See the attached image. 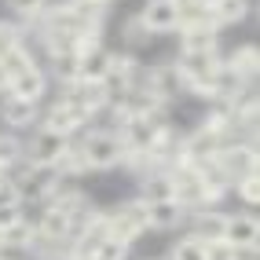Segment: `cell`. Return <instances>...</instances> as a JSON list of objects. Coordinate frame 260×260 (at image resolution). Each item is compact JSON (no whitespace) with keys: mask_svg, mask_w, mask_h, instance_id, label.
<instances>
[{"mask_svg":"<svg viewBox=\"0 0 260 260\" xmlns=\"http://www.w3.org/2000/svg\"><path fill=\"white\" fill-rule=\"evenodd\" d=\"M77 147L88 161V172H107V169L125 165V143L114 128H84Z\"/></svg>","mask_w":260,"mask_h":260,"instance_id":"obj_1","label":"cell"},{"mask_svg":"<svg viewBox=\"0 0 260 260\" xmlns=\"http://www.w3.org/2000/svg\"><path fill=\"white\" fill-rule=\"evenodd\" d=\"M8 176H11V183H15V190H19L22 202H29V198L33 202H48V194L59 183L55 169H41V165H29V161H22L19 169H11Z\"/></svg>","mask_w":260,"mask_h":260,"instance_id":"obj_2","label":"cell"},{"mask_svg":"<svg viewBox=\"0 0 260 260\" xmlns=\"http://www.w3.org/2000/svg\"><path fill=\"white\" fill-rule=\"evenodd\" d=\"M66 107H74L77 114L84 117H95L110 107V92H107V84L103 81H74V84H62V95H59Z\"/></svg>","mask_w":260,"mask_h":260,"instance_id":"obj_3","label":"cell"},{"mask_svg":"<svg viewBox=\"0 0 260 260\" xmlns=\"http://www.w3.org/2000/svg\"><path fill=\"white\" fill-rule=\"evenodd\" d=\"M70 143H74V136H62V132H51V128H37L33 140L26 143V161L41 165V169H55Z\"/></svg>","mask_w":260,"mask_h":260,"instance_id":"obj_4","label":"cell"},{"mask_svg":"<svg viewBox=\"0 0 260 260\" xmlns=\"http://www.w3.org/2000/svg\"><path fill=\"white\" fill-rule=\"evenodd\" d=\"M147 231H150V223H147V202L143 198L121 202L117 209H110V235L125 238V242H136Z\"/></svg>","mask_w":260,"mask_h":260,"instance_id":"obj_5","label":"cell"},{"mask_svg":"<svg viewBox=\"0 0 260 260\" xmlns=\"http://www.w3.org/2000/svg\"><path fill=\"white\" fill-rule=\"evenodd\" d=\"M223 140H228V136L209 132V128L198 125L194 132L183 136V161H190V165H209V161H216V154H220Z\"/></svg>","mask_w":260,"mask_h":260,"instance_id":"obj_6","label":"cell"},{"mask_svg":"<svg viewBox=\"0 0 260 260\" xmlns=\"http://www.w3.org/2000/svg\"><path fill=\"white\" fill-rule=\"evenodd\" d=\"M180 55H198V51H220V26L213 19L180 26Z\"/></svg>","mask_w":260,"mask_h":260,"instance_id":"obj_7","label":"cell"},{"mask_svg":"<svg viewBox=\"0 0 260 260\" xmlns=\"http://www.w3.org/2000/svg\"><path fill=\"white\" fill-rule=\"evenodd\" d=\"M88 125H92V121L84 117V114H77L74 107H66L62 99H55V103H51V107L41 114V128L62 132V136H74V140H77V136H81L84 128H88Z\"/></svg>","mask_w":260,"mask_h":260,"instance_id":"obj_8","label":"cell"},{"mask_svg":"<svg viewBox=\"0 0 260 260\" xmlns=\"http://www.w3.org/2000/svg\"><path fill=\"white\" fill-rule=\"evenodd\" d=\"M0 121H4L11 132L33 128L41 121V103H29V99H19V95L4 92V99H0Z\"/></svg>","mask_w":260,"mask_h":260,"instance_id":"obj_9","label":"cell"},{"mask_svg":"<svg viewBox=\"0 0 260 260\" xmlns=\"http://www.w3.org/2000/svg\"><path fill=\"white\" fill-rule=\"evenodd\" d=\"M147 88L158 95L165 107H172V103L183 95V77L176 74L172 62H158V66H147Z\"/></svg>","mask_w":260,"mask_h":260,"instance_id":"obj_10","label":"cell"},{"mask_svg":"<svg viewBox=\"0 0 260 260\" xmlns=\"http://www.w3.org/2000/svg\"><path fill=\"white\" fill-rule=\"evenodd\" d=\"M48 74H44V66L41 62H33V66H26V70H19L11 77V84H8V92L11 95H19V99H29V103H41L44 95H48Z\"/></svg>","mask_w":260,"mask_h":260,"instance_id":"obj_11","label":"cell"},{"mask_svg":"<svg viewBox=\"0 0 260 260\" xmlns=\"http://www.w3.org/2000/svg\"><path fill=\"white\" fill-rule=\"evenodd\" d=\"M223 238H228L235 249L260 246V220H256V213H228V223H223Z\"/></svg>","mask_w":260,"mask_h":260,"instance_id":"obj_12","label":"cell"},{"mask_svg":"<svg viewBox=\"0 0 260 260\" xmlns=\"http://www.w3.org/2000/svg\"><path fill=\"white\" fill-rule=\"evenodd\" d=\"M140 22H143L150 33H176V29H180L176 0H147L143 11H140Z\"/></svg>","mask_w":260,"mask_h":260,"instance_id":"obj_13","label":"cell"},{"mask_svg":"<svg viewBox=\"0 0 260 260\" xmlns=\"http://www.w3.org/2000/svg\"><path fill=\"white\" fill-rule=\"evenodd\" d=\"M223 70H228L235 81H256L260 70V48L256 44H238L223 55Z\"/></svg>","mask_w":260,"mask_h":260,"instance_id":"obj_14","label":"cell"},{"mask_svg":"<svg viewBox=\"0 0 260 260\" xmlns=\"http://www.w3.org/2000/svg\"><path fill=\"white\" fill-rule=\"evenodd\" d=\"M187 223H190V235H198L202 242H213V238H223L228 213L216 209V205H202V209H190L187 213Z\"/></svg>","mask_w":260,"mask_h":260,"instance_id":"obj_15","label":"cell"},{"mask_svg":"<svg viewBox=\"0 0 260 260\" xmlns=\"http://www.w3.org/2000/svg\"><path fill=\"white\" fill-rule=\"evenodd\" d=\"M110 55H114V51L103 48V41L81 48L77 51V81H103L110 74Z\"/></svg>","mask_w":260,"mask_h":260,"instance_id":"obj_16","label":"cell"},{"mask_svg":"<svg viewBox=\"0 0 260 260\" xmlns=\"http://www.w3.org/2000/svg\"><path fill=\"white\" fill-rule=\"evenodd\" d=\"M147 223H150V231H176L180 223H187V209L176 198L147 202Z\"/></svg>","mask_w":260,"mask_h":260,"instance_id":"obj_17","label":"cell"},{"mask_svg":"<svg viewBox=\"0 0 260 260\" xmlns=\"http://www.w3.org/2000/svg\"><path fill=\"white\" fill-rule=\"evenodd\" d=\"M140 198H143V202H161V198H172V176H169V169L147 165V169L140 172Z\"/></svg>","mask_w":260,"mask_h":260,"instance_id":"obj_18","label":"cell"},{"mask_svg":"<svg viewBox=\"0 0 260 260\" xmlns=\"http://www.w3.org/2000/svg\"><path fill=\"white\" fill-rule=\"evenodd\" d=\"M249 11H253V0H213L209 19L216 26H238V22H246Z\"/></svg>","mask_w":260,"mask_h":260,"instance_id":"obj_19","label":"cell"},{"mask_svg":"<svg viewBox=\"0 0 260 260\" xmlns=\"http://www.w3.org/2000/svg\"><path fill=\"white\" fill-rule=\"evenodd\" d=\"M107 8L110 4H99V0H66V11H70L81 26H88V29H103Z\"/></svg>","mask_w":260,"mask_h":260,"instance_id":"obj_20","label":"cell"},{"mask_svg":"<svg viewBox=\"0 0 260 260\" xmlns=\"http://www.w3.org/2000/svg\"><path fill=\"white\" fill-rule=\"evenodd\" d=\"M26 161V143L19 140L15 132H4L0 128V172H11Z\"/></svg>","mask_w":260,"mask_h":260,"instance_id":"obj_21","label":"cell"},{"mask_svg":"<svg viewBox=\"0 0 260 260\" xmlns=\"http://www.w3.org/2000/svg\"><path fill=\"white\" fill-rule=\"evenodd\" d=\"M48 77H55L59 84H74L77 81V51H55L48 55Z\"/></svg>","mask_w":260,"mask_h":260,"instance_id":"obj_22","label":"cell"},{"mask_svg":"<svg viewBox=\"0 0 260 260\" xmlns=\"http://www.w3.org/2000/svg\"><path fill=\"white\" fill-rule=\"evenodd\" d=\"M4 238H8V249H22V253H29L33 242H37V223L22 216L19 223H11V228L4 231Z\"/></svg>","mask_w":260,"mask_h":260,"instance_id":"obj_23","label":"cell"},{"mask_svg":"<svg viewBox=\"0 0 260 260\" xmlns=\"http://www.w3.org/2000/svg\"><path fill=\"white\" fill-rule=\"evenodd\" d=\"M55 172L62 180H77V176H84L88 172V161H84V154H81V147H77V140L66 147V154L59 158V165H55Z\"/></svg>","mask_w":260,"mask_h":260,"instance_id":"obj_24","label":"cell"},{"mask_svg":"<svg viewBox=\"0 0 260 260\" xmlns=\"http://www.w3.org/2000/svg\"><path fill=\"white\" fill-rule=\"evenodd\" d=\"M165 260H205V242L198 235H183V238L172 242V249H169Z\"/></svg>","mask_w":260,"mask_h":260,"instance_id":"obj_25","label":"cell"},{"mask_svg":"<svg viewBox=\"0 0 260 260\" xmlns=\"http://www.w3.org/2000/svg\"><path fill=\"white\" fill-rule=\"evenodd\" d=\"M128 249H132V242L117 238V235H107V238L99 242V249H95L88 260H128Z\"/></svg>","mask_w":260,"mask_h":260,"instance_id":"obj_26","label":"cell"},{"mask_svg":"<svg viewBox=\"0 0 260 260\" xmlns=\"http://www.w3.org/2000/svg\"><path fill=\"white\" fill-rule=\"evenodd\" d=\"M0 62H4V70L15 77V74H19V70H26V66H33V62H37V59H33V51L26 48V41L22 44H15L11 51H8V55L4 59H0Z\"/></svg>","mask_w":260,"mask_h":260,"instance_id":"obj_27","label":"cell"},{"mask_svg":"<svg viewBox=\"0 0 260 260\" xmlns=\"http://www.w3.org/2000/svg\"><path fill=\"white\" fill-rule=\"evenodd\" d=\"M8 4H11V11L15 15H19V19L22 22H41V15L48 11V0H8Z\"/></svg>","mask_w":260,"mask_h":260,"instance_id":"obj_28","label":"cell"},{"mask_svg":"<svg viewBox=\"0 0 260 260\" xmlns=\"http://www.w3.org/2000/svg\"><path fill=\"white\" fill-rule=\"evenodd\" d=\"M235 194L246 202V205H260V172H249V176H242V180H235Z\"/></svg>","mask_w":260,"mask_h":260,"instance_id":"obj_29","label":"cell"},{"mask_svg":"<svg viewBox=\"0 0 260 260\" xmlns=\"http://www.w3.org/2000/svg\"><path fill=\"white\" fill-rule=\"evenodd\" d=\"M26 41V29L19 26V22H8V19H0V59L8 55V51L15 48V44H22Z\"/></svg>","mask_w":260,"mask_h":260,"instance_id":"obj_30","label":"cell"},{"mask_svg":"<svg viewBox=\"0 0 260 260\" xmlns=\"http://www.w3.org/2000/svg\"><path fill=\"white\" fill-rule=\"evenodd\" d=\"M205 260H238V249L228 238H213V242H205Z\"/></svg>","mask_w":260,"mask_h":260,"instance_id":"obj_31","label":"cell"},{"mask_svg":"<svg viewBox=\"0 0 260 260\" xmlns=\"http://www.w3.org/2000/svg\"><path fill=\"white\" fill-rule=\"evenodd\" d=\"M150 37H154V33L140 22V15H136V19H128V26H125V41H128L132 48H136V44H147Z\"/></svg>","mask_w":260,"mask_h":260,"instance_id":"obj_32","label":"cell"},{"mask_svg":"<svg viewBox=\"0 0 260 260\" xmlns=\"http://www.w3.org/2000/svg\"><path fill=\"white\" fill-rule=\"evenodd\" d=\"M26 216V209H22V202H8V205H0V228H11V223H19Z\"/></svg>","mask_w":260,"mask_h":260,"instance_id":"obj_33","label":"cell"},{"mask_svg":"<svg viewBox=\"0 0 260 260\" xmlns=\"http://www.w3.org/2000/svg\"><path fill=\"white\" fill-rule=\"evenodd\" d=\"M41 260H77L70 249H55V253H48V256H41Z\"/></svg>","mask_w":260,"mask_h":260,"instance_id":"obj_34","label":"cell"},{"mask_svg":"<svg viewBox=\"0 0 260 260\" xmlns=\"http://www.w3.org/2000/svg\"><path fill=\"white\" fill-rule=\"evenodd\" d=\"M8 84H11V74L4 70V62H0V95H4V92H8Z\"/></svg>","mask_w":260,"mask_h":260,"instance_id":"obj_35","label":"cell"},{"mask_svg":"<svg viewBox=\"0 0 260 260\" xmlns=\"http://www.w3.org/2000/svg\"><path fill=\"white\" fill-rule=\"evenodd\" d=\"M0 253H8V238H4V228H0Z\"/></svg>","mask_w":260,"mask_h":260,"instance_id":"obj_36","label":"cell"},{"mask_svg":"<svg viewBox=\"0 0 260 260\" xmlns=\"http://www.w3.org/2000/svg\"><path fill=\"white\" fill-rule=\"evenodd\" d=\"M0 260H15V256H4V253H0Z\"/></svg>","mask_w":260,"mask_h":260,"instance_id":"obj_37","label":"cell"},{"mask_svg":"<svg viewBox=\"0 0 260 260\" xmlns=\"http://www.w3.org/2000/svg\"><path fill=\"white\" fill-rule=\"evenodd\" d=\"M99 4H110V0H99Z\"/></svg>","mask_w":260,"mask_h":260,"instance_id":"obj_38","label":"cell"}]
</instances>
